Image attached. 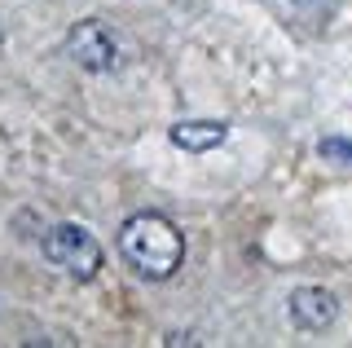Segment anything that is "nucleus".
Wrapping results in <instances>:
<instances>
[{
  "mask_svg": "<svg viewBox=\"0 0 352 348\" xmlns=\"http://www.w3.org/2000/svg\"><path fill=\"white\" fill-rule=\"evenodd\" d=\"M119 256L146 282H172L185 265V234L159 212H137L119 225Z\"/></svg>",
  "mask_w": 352,
  "mask_h": 348,
  "instance_id": "nucleus-1",
  "label": "nucleus"
},
{
  "mask_svg": "<svg viewBox=\"0 0 352 348\" xmlns=\"http://www.w3.org/2000/svg\"><path fill=\"white\" fill-rule=\"evenodd\" d=\"M317 150H322V159H330V163H352V137H322Z\"/></svg>",
  "mask_w": 352,
  "mask_h": 348,
  "instance_id": "nucleus-6",
  "label": "nucleus"
},
{
  "mask_svg": "<svg viewBox=\"0 0 352 348\" xmlns=\"http://www.w3.org/2000/svg\"><path fill=\"white\" fill-rule=\"evenodd\" d=\"M66 58L88 75H115L124 67L119 36L102 23V18H84V23H75L66 31Z\"/></svg>",
  "mask_w": 352,
  "mask_h": 348,
  "instance_id": "nucleus-3",
  "label": "nucleus"
},
{
  "mask_svg": "<svg viewBox=\"0 0 352 348\" xmlns=\"http://www.w3.org/2000/svg\"><path fill=\"white\" fill-rule=\"evenodd\" d=\"M286 309H291V322L300 331H330L339 322V296L326 287H295Z\"/></svg>",
  "mask_w": 352,
  "mask_h": 348,
  "instance_id": "nucleus-4",
  "label": "nucleus"
},
{
  "mask_svg": "<svg viewBox=\"0 0 352 348\" xmlns=\"http://www.w3.org/2000/svg\"><path fill=\"white\" fill-rule=\"evenodd\" d=\"M40 247H44V260L66 269L75 282H93L97 274H102V260H106L102 243H97L84 225H75V221H58L49 234H44Z\"/></svg>",
  "mask_w": 352,
  "mask_h": 348,
  "instance_id": "nucleus-2",
  "label": "nucleus"
},
{
  "mask_svg": "<svg viewBox=\"0 0 352 348\" xmlns=\"http://www.w3.org/2000/svg\"><path fill=\"white\" fill-rule=\"evenodd\" d=\"M168 137H172L176 150L203 155V150H216L220 141L229 137V124H220V119H181V124H172Z\"/></svg>",
  "mask_w": 352,
  "mask_h": 348,
  "instance_id": "nucleus-5",
  "label": "nucleus"
}]
</instances>
